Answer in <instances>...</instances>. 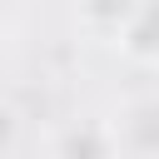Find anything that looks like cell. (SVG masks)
<instances>
[{
  "mask_svg": "<svg viewBox=\"0 0 159 159\" xmlns=\"http://www.w3.org/2000/svg\"><path fill=\"white\" fill-rule=\"evenodd\" d=\"M70 10H75V25H80L84 35H94V40H109V45H114V35L124 30V20H129L134 0H70Z\"/></svg>",
  "mask_w": 159,
  "mask_h": 159,
  "instance_id": "277c9868",
  "label": "cell"
},
{
  "mask_svg": "<svg viewBox=\"0 0 159 159\" xmlns=\"http://www.w3.org/2000/svg\"><path fill=\"white\" fill-rule=\"evenodd\" d=\"M45 159H119L114 129L99 114H70L45 134Z\"/></svg>",
  "mask_w": 159,
  "mask_h": 159,
  "instance_id": "7a4b0ae2",
  "label": "cell"
},
{
  "mask_svg": "<svg viewBox=\"0 0 159 159\" xmlns=\"http://www.w3.org/2000/svg\"><path fill=\"white\" fill-rule=\"evenodd\" d=\"M114 45L134 60V65H159V0H134L124 30L114 35Z\"/></svg>",
  "mask_w": 159,
  "mask_h": 159,
  "instance_id": "3957f363",
  "label": "cell"
},
{
  "mask_svg": "<svg viewBox=\"0 0 159 159\" xmlns=\"http://www.w3.org/2000/svg\"><path fill=\"white\" fill-rule=\"evenodd\" d=\"M109 129H114L119 159H159V89L129 94L109 114Z\"/></svg>",
  "mask_w": 159,
  "mask_h": 159,
  "instance_id": "6da1fadb",
  "label": "cell"
},
{
  "mask_svg": "<svg viewBox=\"0 0 159 159\" xmlns=\"http://www.w3.org/2000/svg\"><path fill=\"white\" fill-rule=\"evenodd\" d=\"M0 70H5V35H0Z\"/></svg>",
  "mask_w": 159,
  "mask_h": 159,
  "instance_id": "5b68a950",
  "label": "cell"
}]
</instances>
